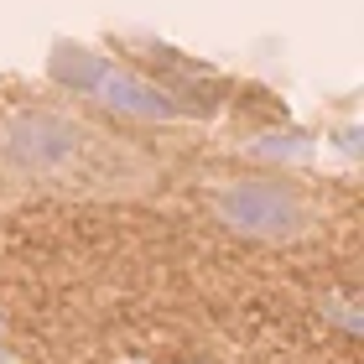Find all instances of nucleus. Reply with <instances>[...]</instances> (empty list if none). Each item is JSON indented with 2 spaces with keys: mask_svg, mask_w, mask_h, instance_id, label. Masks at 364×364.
<instances>
[{
  "mask_svg": "<svg viewBox=\"0 0 364 364\" xmlns=\"http://www.w3.org/2000/svg\"><path fill=\"white\" fill-rule=\"evenodd\" d=\"M208 208L229 235L260 245L307 240L323 224V208L287 177H224L208 188Z\"/></svg>",
  "mask_w": 364,
  "mask_h": 364,
  "instance_id": "nucleus-2",
  "label": "nucleus"
},
{
  "mask_svg": "<svg viewBox=\"0 0 364 364\" xmlns=\"http://www.w3.org/2000/svg\"><path fill=\"white\" fill-rule=\"evenodd\" d=\"M0 172L68 198H136L161 177V161L84 114L11 109L0 120Z\"/></svg>",
  "mask_w": 364,
  "mask_h": 364,
  "instance_id": "nucleus-1",
  "label": "nucleus"
},
{
  "mask_svg": "<svg viewBox=\"0 0 364 364\" xmlns=\"http://www.w3.org/2000/svg\"><path fill=\"white\" fill-rule=\"evenodd\" d=\"M47 73H53L58 89L89 94L94 105H105V109H114V114H130V120L172 125V120L188 114L167 89H156L151 78H141L136 68H125V63L94 53V47H84V42H58L53 58H47Z\"/></svg>",
  "mask_w": 364,
  "mask_h": 364,
  "instance_id": "nucleus-3",
  "label": "nucleus"
}]
</instances>
